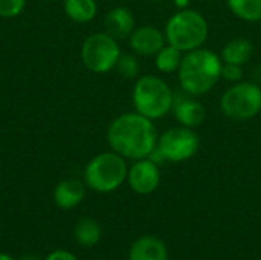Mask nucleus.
Masks as SVG:
<instances>
[{"mask_svg": "<svg viewBox=\"0 0 261 260\" xmlns=\"http://www.w3.org/2000/svg\"><path fill=\"white\" fill-rule=\"evenodd\" d=\"M128 260H168V248L162 239L147 234L133 242Z\"/></svg>", "mask_w": 261, "mask_h": 260, "instance_id": "13", "label": "nucleus"}, {"mask_svg": "<svg viewBox=\"0 0 261 260\" xmlns=\"http://www.w3.org/2000/svg\"><path fill=\"white\" fill-rule=\"evenodd\" d=\"M43 2H55V0H43Z\"/></svg>", "mask_w": 261, "mask_h": 260, "instance_id": "27", "label": "nucleus"}, {"mask_svg": "<svg viewBox=\"0 0 261 260\" xmlns=\"http://www.w3.org/2000/svg\"><path fill=\"white\" fill-rule=\"evenodd\" d=\"M132 100L135 112L153 121L171 112L174 93L161 77L142 75L133 86Z\"/></svg>", "mask_w": 261, "mask_h": 260, "instance_id": "3", "label": "nucleus"}, {"mask_svg": "<svg viewBox=\"0 0 261 260\" xmlns=\"http://www.w3.org/2000/svg\"><path fill=\"white\" fill-rule=\"evenodd\" d=\"M156 67L162 74H173L179 69L182 63V51L171 44H165L156 55Z\"/></svg>", "mask_w": 261, "mask_h": 260, "instance_id": "18", "label": "nucleus"}, {"mask_svg": "<svg viewBox=\"0 0 261 260\" xmlns=\"http://www.w3.org/2000/svg\"><path fill=\"white\" fill-rule=\"evenodd\" d=\"M63 11L66 17L75 23H89L96 17V0H63Z\"/></svg>", "mask_w": 261, "mask_h": 260, "instance_id": "16", "label": "nucleus"}, {"mask_svg": "<svg viewBox=\"0 0 261 260\" xmlns=\"http://www.w3.org/2000/svg\"><path fill=\"white\" fill-rule=\"evenodd\" d=\"M167 43L182 52L202 48L208 37V21L196 9H180L173 14L165 26Z\"/></svg>", "mask_w": 261, "mask_h": 260, "instance_id": "4", "label": "nucleus"}, {"mask_svg": "<svg viewBox=\"0 0 261 260\" xmlns=\"http://www.w3.org/2000/svg\"><path fill=\"white\" fill-rule=\"evenodd\" d=\"M127 159L116 152L95 155L84 169V184L98 193H112L127 181Z\"/></svg>", "mask_w": 261, "mask_h": 260, "instance_id": "5", "label": "nucleus"}, {"mask_svg": "<svg viewBox=\"0 0 261 260\" xmlns=\"http://www.w3.org/2000/svg\"><path fill=\"white\" fill-rule=\"evenodd\" d=\"M104 29L116 40L128 38L135 31V15L125 6L112 8L104 17Z\"/></svg>", "mask_w": 261, "mask_h": 260, "instance_id": "12", "label": "nucleus"}, {"mask_svg": "<svg viewBox=\"0 0 261 260\" xmlns=\"http://www.w3.org/2000/svg\"><path fill=\"white\" fill-rule=\"evenodd\" d=\"M177 2V6L180 8V9H185L187 8V3L185 2H188V0H176Z\"/></svg>", "mask_w": 261, "mask_h": 260, "instance_id": "24", "label": "nucleus"}, {"mask_svg": "<svg viewBox=\"0 0 261 260\" xmlns=\"http://www.w3.org/2000/svg\"><path fill=\"white\" fill-rule=\"evenodd\" d=\"M228 6L234 15L245 21H260L261 0H228Z\"/></svg>", "mask_w": 261, "mask_h": 260, "instance_id": "19", "label": "nucleus"}, {"mask_svg": "<svg viewBox=\"0 0 261 260\" xmlns=\"http://www.w3.org/2000/svg\"><path fill=\"white\" fill-rule=\"evenodd\" d=\"M128 187L138 195H151L161 184L159 166L150 158L138 159L127 173Z\"/></svg>", "mask_w": 261, "mask_h": 260, "instance_id": "9", "label": "nucleus"}, {"mask_svg": "<svg viewBox=\"0 0 261 260\" xmlns=\"http://www.w3.org/2000/svg\"><path fill=\"white\" fill-rule=\"evenodd\" d=\"M115 69L118 70V74L122 78L133 80V78H138L141 66H139V61H138V58L135 55H132V54H121Z\"/></svg>", "mask_w": 261, "mask_h": 260, "instance_id": "20", "label": "nucleus"}, {"mask_svg": "<svg viewBox=\"0 0 261 260\" xmlns=\"http://www.w3.org/2000/svg\"><path fill=\"white\" fill-rule=\"evenodd\" d=\"M44 260H78L72 253L66 251V250H55L52 251Z\"/></svg>", "mask_w": 261, "mask_h": 260, "instance_id": "23", "label": "nucleus"}, {"mask_svg": "<svg viewBox=\"0 0 261 260\" xmlns=\"http://www.w3.org/2000/svg\"><path fill=\"white\" fill-rule=\"evenodd\" d=\"M86 196V187L78 179H64L54 188V202L63 210L78 207Z\"/></svg>", "mask_w": 261, "mask_h": 260, "instance_id": "14", "label": "nucleus"}, {"mask_svg": "<svg viewBox=\"0 0 261 260\" xmlns=\"http://www.w3.org/2000/svg\"><path fill=\"white\" fill-rule=\"evenodd\" d=\"M158 130L153 121L138 112L116 116L107 127V143L125 159L148 158L158 146Z\"/></svg>", "mask_w": 261, "mask_h": 260, "instance_id": "1", "label": "nucleus"}, {"mask_svg": "<svg viewBox=\"0 0 261 260\" xmlns=\"http://www.w3.org/2000/svg\"><path fill=\"white\" fill-rule=\"evenodd\" d=\"M0 260H14L9 254H6V253H0Z\"/></svg>", "mask_w": 261, "mask_h": 260, "instance_id": "26", "label": "nucleus"}, {"mask_svg": "<svg viewBox=\"0 0 261 260\" xmlns=\"http://www.w3.org/2000/svg\"><path fill=\"white\" fill-rule=\"evenodd\" d=\"M171 112L180 126L190 129H196L202 126L206 118V110L203 104L188 95H182V97L174 95Z\"/></svg>", "mask_w": 261, "mask_h": 260, "instance_id": "11", "label": "nucleus"}, {"mask_svg": "<svg viewBox=\"0 0 261 260\" xmlns=\"http://www.w3.org/2000/svg\"><path fill=\"white\" fill-rule=\"evenodd\" d=\"M121 48L116 38L104 32L90 34L81 44L80 57L86 69L93 74H107L116 67L121 57Z\"/></svg>", "mask_w": 261, "mask_h": 260, "instance_id": "6", "label": "nucleus"}, {"mask_svg": "<svg viewBox=\"0 0 261 260\" xmlns=\"http://www.w3.org/2000/svg\"><path fill=\"white\" fill-rule=\"evenodd\" d=\"M254 54V44L245 38V37H237L229 40L220 54V58L223 63H232V64H246Z\"/></svg>", "mask_w": 261, "mask_h": 260, "instance_id": "15", "label": "nucleus"}, {"mask_svg": "<svg viewBox=\"0 0 261 260\" xmlns=\"http://www.w3.org/2000/svg\"><path fill=\"white\" fill-rule=\"evenodd\" d=\"M26 0H0V18H15L23 14Z\"/></svg>", "mask_w": 261, "mask_h": 260, "instance_id": "21", "label": "nucleus"}, {"mask_svg": "<svg viewBox=\"0 0 261 260\" xmlns=\"http://www.w3.org/2000/svg\"><path fill=\"white\" fill-rule=\"evenodd\" d=\"M222 58L205 48L187 52L177 69L179 84L182 90L191 97L210 92L222 78Z\"/></svg>", "mask_w": 261, "mask_h": 260, "instance_id": "2", "label": "nucleus"}, {"mask_svg": "<svg viewBox=\"0 0 261 260\" xmlns=\"http://www.w3.org/2000/svg\"><path fill=\"white\" fill-rule=\"evenodd\" d=\"M20 260H40V259H38V257H35V256H32V254H26V256L20 257Z\"/></svg>", "mask_w": 261, "mask_h": 260, "instance_id": "25", "label": "nucleus"}, {"mask_svg": "<svg viewBox=\"0 0 261 260\" xmlns=\"http://www.w3.org/2000/svg\"><path fill=\"white\" fill-rule=\"evenodd\" d=\"M128 44L132 51H135L138 55L151 57L156 55L167 44V38L159 28L151 25H144L135 28V31L128 37Z\"/></svg>", "mask_w": 261, "mask_h": 260, "instance_id": "10", "label": "nucleus"}, {"mask_svg": "<svg viewBox=\"0 0 261 260\" xmlns=\"http://www.w3.org/2000/svg\"><path fill=\"white\" fill-rule=\"evenodd\" d=\"M199 147H200V138L196 133V130L179 126L165 130L158 138L156 150L161 153L164 161L185 162L199 152Z\"/></svg>", "mask_w": 261, "mask_h": 260, "instance_id": "8", "label": "nucleus"}, {"mask_svg": "<svg viewBox=\"0 0 261 260\" xmlns=\"http://www.w3.org/2000/svg\"><path fill=\"white\" fill-rule=\"evenodd\" d=\"M222 78H225L229 83H239L243 78V67L240 64L232 63H223L222 67Z\"/></svg>", "mask_w": 261, "mask_h": 260, "instance_id": "22", "label": "nucleus"}, {"mask_svg": "<svg viewBox=\"0 0 261 260\" xmlns=\"http://www.w3.org/2000/svg\"><path fill=\"white\" fill-rule=\"evenodd\" d=\"M73 236L81 247L90 248V247H95L101 241L102 230H101V225L95 219L84 218V219L76 222L75 230H73Z\"/></svg>", "mask_w": 261, "mask_h": 260, "instance_id": "17", "label": "nucleus"}, {"mask_svg": "<svg viewBox=\"0 0 261 260\" xmlns=\"http://www.w3.org/2000/svg\"><path fill=\"white\" fill-rule=\"evenodd\" d=\"M223 115L236 121H248L261 112V87L251 81H239L225 90L220 98Z\"/></svg>", "mask_w": 261, "mask_h": 260, "instance_id": "7", "label": "nucleus"}]
</instances>
